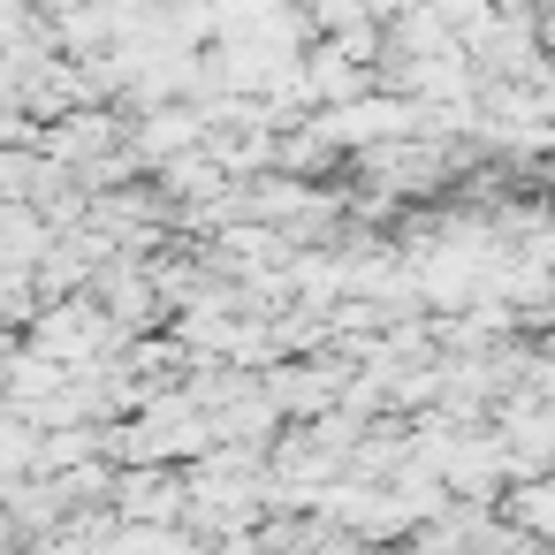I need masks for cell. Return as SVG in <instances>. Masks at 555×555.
I'll return each mask as SVG.
<instances>
[{
	"mask_svg": "<svg viewBox=\"0 0 555 555\" xmlns=\"http://www.w3.org/2000/svg\"><path fill=\"white\" fill-rule=\"evenodd\" d=\"M122 130H130V115H122L115 100H77V107H62L54 122H39V153L62 160V168H85V160L115 153Z\"/></svg>",
	"mask_w": 555,
	"mask_h": 555,
	"instance_id": "1",
	"label": "cell"
},
{
	"mask_svg": "<svg viewBox=\"0 0 555 555\" xmlns=\"http://www.w3.org/2000/svg\"><path fill=\"white\" fill-rule=\"evenodd\" d=\"M206 138V115L191 107V100H160V107H138L130 115V130H122V145H130V160L153 176L168 153H183V145H198Z\"/></svg>",
	"mask_w": 555,
	"mask_h": 555,
	"instance_id": "2",
	"label": "cell"
},
{
	"mask_svg": "<svg viewBox=\"0 0 555 555\" xmlns=\"http://www.w3.org/2000/svg\"><path fill=\"white\" fill-rule=\"evenodd\" d=\"M107 509L115 517H183V464H115V487H107Z\"/></svg>",
	"mask_w": 555,
	"mask_h": 555,
	"instance_id": "3",
	"label": "cell"
},
{
	"mask_svg": "<svg viewBox=\"0 0 555 555\" xmlns=\"http://www.w3.org/2000/svg\"><path fill=\"white\" fill-rule=\"evenodd\" d=\"M153 191H160L168 206H206V198L229 191V176H221V160H214L206 145H183V153H168V160L153 168Z\"/></svg>",
	"mask_w": 555,
	"mask_h": 555,
	"instance_id": "4",
	"label": "cell"
},
{
	"mask_svg": "<svg viewBox=\"0 0 555 555\" xmlns=\"http://www.w3.org/2000/svg\"><path fill=\"white\" fill-rule=\"evenodd\" d=\"M297 69H305V92H312V107H343V100H358L373 77H365V62H350L343 47H327V39H312L305 54H297Z\"/></svg>",
	"mask_w": 555,
	"mask_h": 555,
	"instance_id": "5",
	"label": "cell"
},
{
	"mask_svg": "<svg viewBox=\"0 0 555 555\" xmlns=\"http://www.w3.org/2000/svg\"><path fill=\"white\" fill-rule=\"evenodd\" d=\"M47 214L24 198H0V274H31V259L47 251Z\"/></svg>",
	"mask_w": 555,
	"mask_h": 555,
	"instance_id": "6",
	"label": "cell"
},
{
	"mask_svg": "<svg viewBox=\"0 0 555 555\" xmlns=\"http://www.w3.org/2000/svg\"><path fill=\"white\" fill-rule=\"evenodd\" d=\"M494 509H502L509 525H525L532 540H555V472H532V479H509V487L494 494Z\"/></svg>",
	"mask_w": 555,
	"mask_h": 555,
	"instance_id": "7",
	"label": "cell"
},
{
	"mask_svg": "<svg viewBox=\"0 0 555 555\" xmlns=\"http://www.w3.org/2000/svg\"><path fill=\"white\" fill-rule=\"evenodd\" d=\"M320 39H327V47H343L350 62H365V69H373V54H380V16H365V9H358V16H343V24H335V31H320Z\"/></svg>",
	"mask_w": 555,
	"mask_h": 555,
	"instance_id": "8",
	"label": "cell"
},
{
	"mask_svg": "<svg viewBox=\"0 0 555 555\" xmlns=\"http://www.w3.org/2000/svg\"><path fill=\"white\" fill-rule=\"evenodd\" d=\"M426 9H434V16H441L449 31H464V24H472V16L487 9V0H426Z\"/></svg>",
	"mask_w": 555,
	"mask_h": 555,
	"instance_id": "9",
	"label": "cell"
}]
</instances>
